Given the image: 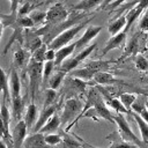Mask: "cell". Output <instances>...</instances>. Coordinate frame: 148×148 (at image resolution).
Here are the masks:
<instances>
[{
  "mask_svg": "<svg viewBox=\"0 0 148 148\" xmlns=\"http://www.w3.org/2000/svg\"><path fill=\"white\" fill-rule=\"evenodd\" d=\"M87 23H88V22H82V23H80V24H76V25H74V27H72V28H69V29L62 31L61 34H59V35L49 44L47 49L58 51L59 49H61V47L68 45V43L79 34V31H80Z\"/></svg>",
  "mask_w": 148,
  "mask_h": 148,
  "instance_id": "6da1fadb",
  "label": "cell"
},
{
  "mask_svg": "<svg viewBox=\"0 0 148 148\" xmlns=\"http://www.w3.org/2000/svg\"><path fill=\"white\" fill-rule=\"evenodd\" d=\"M114 121L118 126V132L119 134L121 135V138L125 140V141H128V142H132L134 145H136L139 148L142 147L143 145H146V142H143L142 140H140L132 131V128L130 127L127 120L125 119L124 114L123 113H117L114 116Z\"/></svg>",
  "mask_w": 148,
  "mask_h": 148,
  "instance_id": "7a4b0ae2",
  "label": "cell"
},
{
  "mask_svg": "<svg viewBox=\"0 0 148 148\" xmlns=\"http://www.w3.org/2000/svg\"><path fill=\"white\" fill-rule=\"evenodd\" d=\"M43 62H38L31 58L29 65H28V73H29V79H30V89L31 94L36 92V89H38V82L42 79L43 80Z\"/></svg>",
  "mask_w": 148,
  "mask_h": 148,
  "instance_id": "3957f363",
  "label": "cell"
},
{
  "mask_svg": "<svg viewBox=\"0 0 148 148\" xmlns=\"http://www.w3.org/2000/svg\"><path fill=\"white\" fill-rule=\"evenodd\" d=\"M82 104L79 99L76 98H69L65 102L64 105V110H62V116H61V121L67 123L69 120H72L80 111H81Z\"/></svg>",
  "mask_w": 148,
  "mask_h": 148,
  "instance_id": "277c9868",
  "label": "cell"
},
{
  "mask_svg": "<svg viewBox=\"0 0 148 148\" xmlns=\"http://www.w3.org/2000/svg\"><path fill=\"white\" fill-rule=\"evenodd\" d=\"M102 30V27L101 25H89L87 27L84 34L76 40L74 42L75 43V46H76V50H83L87 47V45L89 44L90 40H92Z\"/></svg>",
  "mask_w": 148,
  "mask_h": 148,
  "instance_id": "5b68a950",
  "label": "cell"
},
{
  "mask_svg": "<svg viewBox=\"0 0 148 148\" xmlns=\"http://www.w3.org/2000/svg\"><path fill=\"white\" fill-rule=\"evenodd\" d=\"M92 106H94V108H91V109L89 110V111L91 112V114H92V113H96L97 117H101L102 119H105V120L109 121V123L116 124L114 117H112L110 110L106 108V105L104 104V102H103L101 98H98V96H96V98H95V101H94V103H92ZM91 114H89L88 117H90Z\"/></svg>",
  "mask_w": 148,
  "mask_h": 148,
  "instance_id": "8992f818",
  "label": "cell"
},
{
  "mask_svg": "<svg viewBox=\"0 0 148 148\" xmlns=\"http://www.w3.org/2000/svg\"><path fill=\"white\" fill-rule=\"evenodd\" d=\"M27 132H28V127L24 120H20L17 121V124L15 125L13 133H12V141H13V148H22L23 147V142L27 138Z\"/></svg>",
  "mask_w": 148,
  "mask_h": 148,
  "instance_id": "52a82bcc",
  "label": "cell"
},
{
  "mask_svg": "<svg viewBox=\"0 0 148 148\" xmlns=\"http://www.w3.org/2000/svg\"><path fill=\"white\" fill-rule=\"evenodd\" d=\"M23 148H51L45 141V134L37 132L28 135L23 142Z\"/></svg>",
  "mask_w": 148,
  "mask_h": 148,
  "instance_id": "ba28073f",
  "label": "cell"
},
{
  "mask_svg": "<svg viewBox=\"0 0 148 148\" xmlns=\"http://www.w3.org/2000/svg\"><path fill=\"white\" fill-rule=\"evenodd\" d=\"M68 13L66 10V8L61 5V3H56L54 6H52L47 12H46V20L49 22L56 23V22H60L66 20Z\"/></svg>",
  "mask_w": 148,
  "mask_h": 148,
  "instance_id": "9c48e42d",
  "label": "cell"
},
{
  "mask_svg": "<svg viewBox=\"0 0 148 148\" xmlns=\"http://www.w3.org/2000/svg\"><path fill=\"white\" fill-rule=\"evenodd\" d=\"M125 39H126V32H125V31H121V32H119L118 35L112 36V37L106 42L104 49L102 50V57L105 56L108 52H110V51H112V50L119 49V47L124 44Z\"/></svg>",
  "mask_w": 148,
  "mask_h": 148,
  "instance_id": "30bf717a",
  "label": "cell"
},
{
  "mask_svg": "<svg viewBox=\"0 0 148 148\" xmlns=\"http://www.w3.org/2000/svg\"><path fill=\"white\" fill-rule=\"evenodd\" d=\"M54 111H56V105H51V106H47V108H43V111H40L39 118H38L37 123L35 124V126H34V128H32L34 133L39 132V130L54 116Z\"/></svg>",
  "mask_w": 148,
  "mask_h": 148,
  "instance_id": "8fae6325",
  "label": "cell"
},
{
  "mask_svg": "<svg viewBox=\"0 0 148 148\" xmlns=\"http://www.w3.org/2000/svg\"><path fill=\"white\" fill-rule=\"evenodd\" d=\"M148 7V0H140L139 3L126 15V18H127V24H126V29H125V32L130 29V27L133 24V22L139 17V15L143 12V9Z\"/></svg>",
  "mask_w": 148,
  "mask_h": 148,
  "instance_id": "7c38bea8",
  "label": "cell"
},
{
  "mask_svg": "<svg viewBox=\"0 0 148 148\" xmlns=\"http://www.w3.org/2000/svg\"><path fill=\"white\" fill-rule=\"evenodd\" d=\"M30 53L27 49L18 47L14 53V65L18 68H23L29 65L30 62Z\"/></svg>",
  "mask_w": 148,
  "mask_h": 148,
  "instance_id": "4fadbf2b",
  "label": "cell"
},
{
  "mask_svg": "<svg viewBox=\"0 0 148 148\" xmlns=\"http://www.w3.org/2000/svg\"><path fill=\"white\" fill-rule=\"evenodd\" d=\"M76 50V46H75V43L73 44H69V45H66L61 49H59L57 52H56V59H54V65L56 67H60V65L66 60L68 59V57Z\"/></svg>",
  "mask_w": 148,
  "mask_h": 148,
  "instance_id": "5bb4252c",
  "label": "cell"
},
{
  "mask_svg": "<svg viewBox=\"0 0 148 148\" xmlns=\"http://www.w3.org/2000/svg\"><path fill=\"white\" fill-rule=\"evenodd\" d=\"M1 119H2V138L3 139H12L9 134V124H10V113L8 108L6 106V102L2 101L1 103Z\"/></svg>",
  "mask_w": 148,
  "mask_h": 148,
  "instance_id": "9a60e30c",
  "label": "cell"
},
{
  "mask_svg": "<svg viewBox=\"0 0 148 148\" xmlns=\"http://www.w3.org/2000/svg\"><path fill=\"white\" fill-rule=\"evenodd\" d=\"M126 24H127V18H126V16L123 15V16H120V17H118V18H116L114 21H112V22L109 23V25H108V31H109V34L111 35V37H112V36H116V35H118L119 32L125 31Z\"/></svg>",
  "mask_w": 148,
  "mask_h": 148,
  "instance_id": "2e32d148",
  "label": "cell"
},
{
  "mask_svg": "<svg viewBox=\"0 0 148 148\" xmlns=\"http://www.w3.org/2000/svg\"><path fill=\"white\" fill-rule=\"evenodd\" d=\"M108 138H112V139H110V140H112V143L108 148H139L136 145L125 141L121 138V135L119 134V132H114L111 135H109Z\"/></svg>",
  "mask_w": 148,
  "mask_h": 148,
  "instance_id": "e0dca14e",
  "label": "cell"
},
{
  "mask_svg": "<svg viewBox=\"0 0 148 148\" xmlns=\"http://www.w3.org/2000/svg\"><path fill=\"white\" fill-rule=\"evenodd\" d=\"M9 82H10V95H12V98L21 96V81H20L18 74H17V72L15 69H12V72H10Z\"/></svg>",
  "mask_w": 148,
  "mask_h": 148,
  "instance_id": "ac0fdd59",
  "label": "cell"
},
{
  "mask_svg": "<svg viewBox=\"0 0 148 148\" xmlns=\"http://www.w3.org/2000/svg\"><path fill=\"white\" fill-rule=\"evenodd\" d=\"M36 118H37V108H36V105L34 103H30L28 109H27V111H25V116H24V121L27 124L28 131L34 128Z\"/></svg>",
  "mask_w": 148,
  "mask_h": 148,
  "instance_id": "d6986e66",
  "label": "cell"
},
{
  "mask_svg": "<svg viewBox=\"0 0 148 148\" xmlns=\"http://www.w3.org/2000/svg\"><path fill=\"white\" fill-rule=\"evenodd\" d=\"M132 116L134 118V120L136 121L138 124V127L140 130V133H141V140L146 143H148V123L146 120H143L141 118L140 114L135 113V112H132Z\"/></svg>",
  "mask_w": 148,
  "mask_h": 148,
  "instance_id": "ffe728a7",
  "label": "cell"
},
{
  "mask_svg": "<svg viewBox=\"0 0 148 148\" xmlns=\"http://www.w3.org/2000/svg\"><path fill=\"white\" fill-rule=\"evenodd\" d=\"M60 123H61V119H60V117L59 116H57V114H54L40 130H39V132L40 133H43V134H50V133H52V132H54L56 130H58L59 128V126H60Z\"/></svg>",
  "mask_w": 148,
  "mask_h": 148,
  "instance_id": "44dd1931",
  "label": "cell"
},
{
  "mask_svg": "<svg viewBox=\"0 0 148 148\" xmlns=\"http://www.w3.org/2000/svg\"><path fill=\"white\" fill-rule=\"evenodd\" d=\"M94 81L98 84H111V83L116 82L117 80L112 73L102 71V72H98L94 75Z\"/></svg>",
  "mask_w": 148,
  "mask_h": 148,
  "instance_id": "7402d4cb",
  "label": "cell"
},
{
  "mask_svg": "<svg viewBox=\"0 0 148 148\" xmlns=\"http://www.w3.org/2000/svg\"><path fill=\"white\" fill-rule=\"evenodd\" d=\"M71 75L72 77H75V79H80L82 81H88L90 79H94V75L95 73L88 68V67H83V68H79V69H74L71 72Z\"/></svg>",
  "mask_w": 148,
  "mask_h": 148,
  "instance_id": "603a6c76",
  "label": "cell"
},
{
  "mask_svg": "<svg viewBox=\"0 0 148 148\" xmlns=\"http://www.w3.org/2000/svg\"><path fill=\"white\" fill-rule=\"evenodd\" d=\"M23 99L21 96L18 97H13L12 98V109H13V114H14V118L16 120L20 121V118L22 116V112H23Z\"/></svg>",
  "mask_w": 148,
  "mask_h": 148,
  "instance_id": "cb8c5ba5",
  "label": "cell"
},
{
  "mask_svg": "<svg viewBox=\"0 0 148 148\" xmlns=\"http://www.w3.org/2000/svg\"><path fill=\"white\" fill-rule=\"evenodd\" d=\"M110 62H111V61H104V60H92V61L87 62L84 66H86V67H88V68H90V69H91V71H92V72L96 74V73H98V72H102V71L106 69Z\"/></svg>",
  "mask_w": 148,
  "mask_h": 148,
  "instance_id": "d4e9b609",
  "label": "cell"
},
{
  "mask_svg": "<svg viewBox=\"0 0 148 148\" xmlns=\"http://www.w3.org/2000/svg\"><path fill=\"white\" fill-rule=\"evenodd\" d=\"M65 74L66 73H64V72H61V71L58 69L57 73H54L53 75H51V77L49 79V88L50 89H53V90H57L60 87V84H61V82H62V80L65 77Z\"/></svg>",
  "mask_w": 148,
  "mask_h": 148,
  "instance_id": "484cf974",
  "label": "cell"
},
{
  "mask_svg": "<svg viewBox=\"0 0 148 148\" xmlns=\"http://www.w3.org/2000/svg\"><path fill=\"white\" fill-rule=\"evenodd\" d=\"M108 104L111 106V109H113L117 113H123V114H125V113H132L131 111H128L124 105H123V103L120 102V99L119 98H108Z\"/></svg>",
  "mask_w": 148,
  "mask_h": 148,
  "instance_id": "4316f807",
  "label": "cell"
},
{
  "mask_svg": "<svg viewBox=\"0 0 148 148\" xmlns=\"http://www.w3.org/2000/svg\"><path fill=\"white\" fill-rule=\"evenodd\" d=\"M103 0H82L81 2H79L77 5L74 6V9L77 10H89L95 8L96 6H98Z\"/></svg>",
  "mask_w": 148,
  "mask_h": 148,
  "instance_id": "83f0119b",
  "label": "cell"
},
{
  "mask_svg": "<svg viewBox=\"0 0 148 148\" xmlns=\"http://www.w3.org/2000/svg\"><path fill=\"white\" fill-rule=\"evenodd\" d=\"M136 95H134V94H130V92H123V94H120V96H119V99H120V102L123 103V105L130 111V109H132V105H133V103L136 101ZM132 112V111H131Z\"/></svg>",
  "mask_w": 148,
  "mask_h": 148,
  "instance_id": "f1b7e54d",
  "label": "cell"
},
{
  "mask_svg": "<svg viewBox=\"0 0 148 148\" xmlns=\"http://www.w3.org/2000/svg\"><path fill=\"white\" fill-rule=\"evenodd\" d=\"M84 145L87 143L81 142L80 140H76L68 135H65V138L62 139V148H81Z\"/></svg>",
  "mask_w": 148,
  "mask_h": 148,
  "instance_id": "f546056e",
  "label": "cell"
},
{
  "mask_svg": "<svg viewBox=\"0 0 148 148\" xmlns=\"http://www.w3.org/2000/svg\"><path fill=\"white\" fill-rule=\"evenodd\" d=\"M1 80H2L1 86H2V94H3L2 101L6 102V101L9 99V98L12 99V95L9 94V88H8V80H9V76L7 75V73H6L3 69H1Z\"/></svg>",
  "mask_w": 148,
  "mask_h": 148,
  "instance_id": "4dcf8cb0",
  "label": "cell"
},
{
  "mask_svg": "<svg viewBox=\"0 0 148 148\" xmlns=\"http://www.w3.org/2000/svg\"><path fill=\"white\" fill-rule=\"evenodd\" d=\"M42 45H43V44H42V39H40L38 36H32V37H30L29 39H27V45H25V47H27V50H28L29 52L34 53V52H35L36 50H38Z\"/></svg>",
  "mask_w": 148,
  "mask_h": 148,
  "instance_id": "1f68e13d",
  "label": "cell"
},
{
  "mask_svg": "<svg viewBox=\"0 0 148 148\" xmlns=\"http://www.w3.org/2000/svg\"><path fill=\"white\" fill-rule=\"evenodd\" d=\"M56 67L54 61H45L44 66H43V83H45L46 81H49V79L51 77V73L53 71V68Z\"/></svg>",
  "mask_w": 148,
  "mask_h": 148,
  "instance_id": "d6a6232c",
  "label": "cell"
},
{
  "mask_svg": "<svg viewBox=\"0 0 148 148\" xmlns=\"http://www.w3.org/2000/svg\"><path fill=\"white\" fill-rule=\"evenodd\" d=\"M134 65L141 72L148 71V60L142 54H136L135 56V58H134Z\"/></svg>",
  "mask_w": 148,
  "mask_h": 148,
  "instance_id": "836d02e7",
  "label": "cell"
},
{
  "mask_svg": "<svg viewBox=\"0 0 148 148\" xmlns=\"http://www.w3.org/2000/svg\"><path fill=\"white\" fill-rule=\"evenodd\" d=\"M138 47H139V40H138V37L134 36V37L130 40V43L127 44L126 50H125V52H124V57H127V56H130V54L136 53Z\"/></svg>",
  "mask_w": 148,
  "mask_h": 148,
  "instance_id": "e575fe53",
  "label": "cell"
},
{
  "mask_svg": "<svg viewBox=\"0 0 148 148\" xmlns=\"http://www.w3.org/2000/svg\"><path fill=\"white\" fill-rule=\"evenodd\" d=\"M96 47H97V44H96V43H94L92 45H89V46H87L86 49H83L82 51H80V52H79L76 56H74V57L76 58L77 62L80 64V62H81V61H83V60H84V59H86V58H87V57H88V56H89V54H90V53H91Z\"/></svg>",
  "mask_w": 148,
  "mask_h": 148,
  "instance_id": "d590c367",
  "label": "cell"
},
{
  "mask_svg": "<svg viewBox=\"0 0 148 148\" xmlns=\"http://www.w3.org/2000/svg\"><path fill=\"white\" fill-rule=\"evenodd\" d=\"M46 51H47L46 46H45V45H42L38 50H36V51L32 53V57H31V58H32L34 60L38 61V62H45V61H46V60H45Z\"/></svg>",
  "mask_w": 148,
  "mask_h": 148,
  "instance_id": "8d00e7d4",
  "label": "cell"
},
{
  "mask_svg": "<svg viewBox=\"0 0 148 148\" xmlns=\"http://www.w3.org/2000/svg\"><path fill=\"white\" fill-rule=\"evenodd\" d=\"M56 97H57V92L56 90L53 89H46L45 90V103H44V108H47V106H51V105H54V101H56Z\"/></svg>",
  "mask_w": 148,
  "mask_h": 148,
  "instance_id": "74e56055",
  "label": "cell"
},
{
  "mask_svg": "<svg viewBox=\"0 0 148 148\" xmlns=\"http://www.w3.org/2000/svg\"><path fill=\"white\" fill-rule=\"evenodd\" d=\"M45 141L49 146H56V145H59L62 142V138L59 135V134H56V133H50V134H45Z\"/></svg>",
  "mask_w": 148,
  "mask_h": 148,
  "instance_id": "f35d334b",
  "label": "cell"
},
{
  "mask_svg": "<svg viewBox=\"0 0 148 148\" xmlns=\"http://www.w3.org/2000/svg\"><path fill=\"white\" fill-rule=\"evenodd\" d=\"M147 108V105H146V102H145V98H136V101L133 103V105H132V110H133V112H135V113H138V114H140L145 109Z\"/></svg>",
  "mask_w": 148,
  "mask_h": 148,
  "instance_id": "ab89813d",
  "label": "cell"
},
{
  "mask_svg": "<svg viewBox=\"0 0 148 148\" xmlns=\"http://www.w3.org/2000/svg\"><path fill=\"white\" fill-rule=\"evenodd\" d=\"M30 17L32 18V21H34V23L36 25V24L42 23L44 20H46V13L45 12H38V10L37 12H32Z\"/></svg>",
  "mask_w": 148,
  "mask_h": 148,
  "instance_id": "60d3db41",
  "label": "cell"
},
{
  "mask_svg": "<svg viewBox=\"0 0 148 148\" xmlns=\"http://www.w3.org/2000/svg\"><path fill=\"white\" fill-rule=\"evenodd\" d=\"M17 23L23 28H31L35 25V23L30 16H21V18L17 20Z\"/></svg>",
  "mask_w": 148,
  "mask_h": 148,
  "instance_id": "b9f144b4",
  "label": "cell"
},
{
  "mask_svg": "<svg viewBox=\"0 0 148 148\" xmlns=\"http://www.w3.org/2000/svg\"><path fill=\"white\" fill-rule=\"evenodd\" d=\"M139 28L142 31H148V10H146L143 16L141 17V21L139 23Z\"/></svg>",
  "mask_w": 148,
  "mask_h": 148,
  "instance_id": "7bdbcfd3",
  "label": "cell"
},
{
  "mask_svg": "<svg viewBox=\"0 0 148 148\" xmlns=\"http://www.w3.org/2000/svg\"><path fill=\"white\" fill-rule=\"evenodd\" d=\"M31 3L30 2H25L21 8H20V10H18V14L21 15V16H24V15H27L30 10H31Z\"/></svg>",
  "mask_w": 148,
  "mask_h": 148,
  "instance_id": "ee69618b",
  "label": "cell"
},
{
  "mask_svg": "<svg viewBox=\"0 0 148 148\" xmlns=\"http://www.w3.org/2000/svg\"><path fill=\"white\" fill-rule=\"evenodd\" d=\"M56 52L57 51H54V50H50V49H47V51H46V54H45V60L46 61H54V59H56Z\"/></svg>",
  "mask_w": 148,
  "mask_h": 148,
  "instance_id": "f6af8a7d",
  "label": "cell"
},
{
  "mask_svg": "<svg viewBox=\"0 0 148 148\" xmlns=\"http://www.w3.org/2000/svg\"><path fill=\"white\" fill-rule=\"evenodd\" d=\"M10 1V12H12V15H16V9L18 7V1L20 0H9Z\"/></svg>",
  "mask_w": 148,
  "mask_h": 148,
  "instance_id": "bcb514c9",
  "label": "cell"
},
{
  "mask_svg": "<svg viewBox=\"0 0 148 148\" xmlns=\"http://www.w3.org/2000/svg\"><path fill=\"white\" fill-rule=\"evenodd\" d=\"M124 1H126V0H116V1H113L112 3H110L109 7H110V8H116V7H118L120 3H123Z\"/></svg>",
  "mask_w": 148,
  "mask_h": 148,
  "instance_id": "7dc6e473",
  "label": "cell"
},
{
  "mask_svg": "<svg viewBox=\"0 0 148 148\" xmlns=\"http://www.w3.org/2000/svg\"><path fill=\"white\" fill-rule=\"evenodd\" d=\"M140 116H141V118H142L143 120H146V121L148 123V109H147V108L140 113Z\"/></svg>",
  "mask_w": 148,
  "mask_h": 148,
  "instance_id": "c3c4849f",
  "label": "cell"
},
{
  "mask_svg": "<svg viewBox=\"0 0 148 148\" xmlns=\"http://www.w3.org/2000/svg\"><path fill=\"white\" fill-rule=\"evenodd\" d=\"M0 148H9V147H7V145H6L5 139H3V138L1 139V142H0Z\"/></svg>",
  "mask_w": 148,
  "mask_h": 148,
  "instance_id": "681fc988",
  "label": "cell"
},
{
  "mask_svg": "<svg viewBox=\"0 0 148 148\" xmlns=\"http://www.w3.org/2000/svg\"><path fill=\"white\" fill-rule=\"evenodd\" d=\"M113 1H116V0H106L105 2H104V6H109L110 3H112Z\"/></svg>",
  "mask_w": 148,
  "mask_h": 148,
  "instance_id": "f907efd6",
  "label": "cell"
},
{
  "mask_svg": "<svg viewBox=\"0 0 148 148\" xmlns=\"http://www.w3.org/2000/svg\"><path fill=\"white\" fill-rule=\"evenodd\" d=\"M140 148H148V143H146V145H143L142 147H140Z\"/></svg>",
  "mask_w": 148,
  "mask_h": 148,
  "instance_id": "816d5d0a",
  "label": "cell"
},
{
  "mask_svg": "<svg viewBox=\"0 0 148 148\" xmlns=\"http://www.w3.org/2000/svg\"><path fill=\"white\" fill-rule=\"evenodd\" d=\"M147 97H148V95H147Z\"/></svg>",
  "mask_w": 148,
  "mask_h": 148,
  "instance_id": "f5cc1de1",
  "label": "cell"
},
{
  "mask_svg": "<svg viewBox=\"0 0 148 148\" xmlns=\"http://www.w3.org/2000/svg\"><path fill=\"white\" fill-rule=\"evenodd\" d=\"M92 148H95V147H92Z\"/></svg>",
  "mask_w": 148,
  "mask_h": 148,
  "instance_id": "db71d44e",
  "label": "cell"
}]
</instances>
